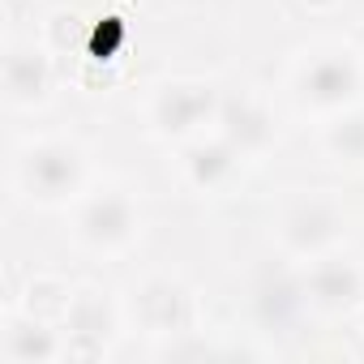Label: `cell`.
Returning a JSON list of instances; mask_svg holds the SVG:
<instances>
[{
    "instance_id": "cell-1",
    "label": "cell",
    "mask_w": 364,
    "mask_h": 364,
    "mask_svg": "<svg viewBox=\"0 0 364 364\" xmlns=\"http://www.w3.org/2000/svg\"><path fill=\"white\" fill-rule=\"evenodd\" d=\"M116 31H120V22H116V18H99V26H95V60H112Z\"/></svg>"
}]
</instances>
